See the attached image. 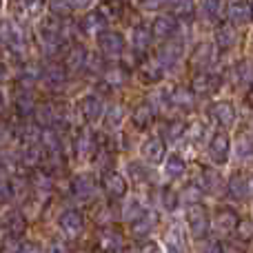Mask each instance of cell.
Listing matches in <instances>:
<instances>
[{"label":"cell","instance_id":"obj_1","mask_svg":"<svg viewBox=\"0 0 253 253\" xmlns=\"http://www.w3.org/2000/svg\"><path fill=\"white\" fill-rule=\"evenodd\" d=\"M38 40H40V49L44 56H56L58 51H62L65 44V36H62V27L58 25V20L53 16L44 18L38 27Z\"/></svg>","mask_w":253,"mask_h":253},{"label":"cell","instance_id":"obj_2","mask_svg":"<svg viewBox=\"0 0 253 253\" xmlns=\"http://www.w3.org/2000/svg\"><path fill=\"white\" fill-rule=\"evenodd\" d=\"M187 224H189V231H191L193 238L202 240V238L209 233V227H211V220H209V211L196 202V205H189L187 209Z\"/></svg>","mask_w":253,"mask_h":253},{"label":"cell","instance_id":"obj_3","mask_svg":"<svg viewBox=\"0 0 253 253\" xmlns=\"http://www.w3.org/2000/svg\"><path fill=\"white\" fill-rule=\"evenodd\" d=\"M207 153H209L213 165H227L229 162V156H231V140H229V133H224V129L213 133V138L209 140V147H207Z\"/></svg>","mask_w":253,"mask_h":253},{"label":"cell","instance_id":"obj_4","mask_svg":"<svg viewBox=\"0 0 253 253\" xmlns=\"http://www.w3.org/2000/svg\"><path fill=\"white\" fill-rule=\"evenodd\" d=\"M125 36L120 31H100L98 34V49L102 51V56L107 58H120L125 53Z\"/></svg>","mask_w":253,"mask_h":253},{"label":"cell","instance_id":"obj_5","mask_svg":"<svg viewBox=\"0 0 253 253\" xmlns=\"http://www.w3.org/2000/svg\"><path fill=\"white\" fill-rule=\"evenodd\" d=\"M58 229H60L67 238L80 236L84 229V215L80 213L78 209H65L58 215Z\"/></svg>","mask_w":253,"mask_h":253},{"label":"cell","instance_id":"obj_6","mask_svg":"<svg viewBox=\"0 0 253 253\" xmlns=\"http://www.w3.org/2000/svg\"><path fill=\"white\" fill-rule=\"evenodd\" d=\"M38 80L49 89V91H60V89H65V84H67V69H65V65H56V62L47 65L42 69V74L38 76Z\"/></svg>","mask_w":253,"mask_h":253},{"label":"cell","instance_id":"obj_7","mask_svg":"<svg viewBox=\"0 0 253 253\" xmlns=\"http://www.w3.org/2000/svg\"><path fill=\"white\" fill-rule=\"evenodd\" d=\"M71 193L78 202H91L98 193L96 180L89 173H78L74 180H71Z\"/></svg>","mask_w":253,"mask_h":253},{"label":"cell","instance_id":"obj_8","mask_svg":"<svg viewBox=\"0 0 253 253\" xmlns=\"http://www.w3.org/2000/svg\"><path fill=\"white\" fill-rule=\"evenodd\" d=\"M109 25V16H107L105 9H91V11H87L83 16V20H80V31H84V34L89 36H98L100 31H105V27Z\"/></svg>","mask_w":253,"mask_h":253},{"label":"cell","instance_id":"obj_9","mask_svg":"<svg viewBox=\"0 0 253 253\" xmlns=\"http://www.w3.org/2000/svg\"><path fill=\"white\" fill-rule=\"evenodd\" d=\"M209 116L215 125H220L222 129H229L236 123V107L231 100H218L209 107Z\"/></svg>","mask_w":253,"mask_h":253},{"label":"cell","instance_id":"obj_10","mask_svg":"<svg viewBox=\"0 0 253 253\" xmlns=\"http://www.w3.org/2000/svg\"><path fill=\"white\" fill-rule=\"evenodd\" d=\"M184 56V44L180 42V40H169V42H165L160 49H158V58L156 60L160 62L162 67H165V71L169 69V67H175L180 60H182Z\"/></svg>","mask_w":253,"mask_h":253},{"label":"cell","instance_id":"obj_11","mask_svg":"<svg viewBox=\"0 0 253 253\" xmlns=\"http://www.w3.org/2000/svg\"><path fill=\"white\" fill-rule=\"evenodd\" d=\"M167 253H187V231L182 222H173L165 233Z\"/></svg>","mask_w":253,"mask_h":253},{"label":"cell","instance_id":"obj_12","mask_svg":"<svg viewBox=\"0 0 253 253\" xmlns=\"http://www.w3.org/2000/svg\"><path fill=\"white\" fill-rule=\"evenodd\" d=\"M98 151V142H96V135L91 133L89 129H83L76 133L74 138V153L78 160H89L93 153Z\"/></svg>","mask_w":253,"mask_h":253},{"label":"cell","instance_id":"obj_13","mask_svg":"<svg viewBox=\"0 0 253 253\" xmlns=\"http://www.w3.org/2000/svg\"><path fill=\"white\" fill-rule=\"evenodd\" d=\"M102 189H105V193L111 198V200H120V198H125V193H126L125 175L118 173V171L107 169L105 173H102Z\"/></svg>","mask_w":253,"mask_h":253},{"label":"cell","instance_id":"obj_14","mask_svg":"<svg viewBox=\"0 0 253 253\" xmlns=\"http://www.w3.org/2000/svg\"><path fill=\"white\" fill-rule=\"evenodd\" d=\"M165 151H167V144L160 135L147 138L142 142V147H140V153H142V158L149 162V165H160V162L165 160Z\"/></svg>","mask_w":253,"mask_h":253},{"label":"cell","instance_id":"obj_15","mask_svg":"<svg viewBox=\"0 0 253 253\" xmlns=\"http://www.w3.org/2000/svg\"><path fill=\"white\" fill-rule=\"evenodd\" d=\"M2 40H4L7 49L13 53V56H22V53H25L27 40H25V34H22L20 27L7 22V25H4V31H2Z\"/></svg>","mask_w":253,"mask_h":253},{"label":"cell","instance_id":"obj_16","mask_svg":"<svg viewBox=\"0 0 253 253\" xmlns=\"http://www.w3.org/2000/svg\"><path fill=\"white\" fill-rule=\"evenodd\" d=\"M220 87V80L215 76L207 74V71H198L191 78V93L193 96H211Z\"/></svg>","mask_w":253,"mask_h":253},{"label":"cell","instance_id":"obj_17","mask_svg":"<svg viewBox=\"0 0 253 253\" xmlns=\"http://www.w3.org/2000/svg\"><path fill=\"white\" fill-rule=\"evenodd\" d=\"M238 224H240V218H238V213L231 209V207H220V209L215 211L213 227L218 229L222 236H229V233H233L238 229Z\"/></svg>","mask_w":253,"mask_h":253},{"label":"cell","instance_id":"obj_18","mask_svg":"<svg viewBox=\"0 0 253 253\" xmlns=\"http://www.w3.org/2000/svg\"><path fill=\"white\" fill-rule=\"evenodd\" d=\"M149 29H151V36L158 40H169L171 36L178 31V20H175L173 16H156L153 18V22L149 25Z\"/></svg>","mask_w":253,"mask_h":253},{"label":"cell","instance_id":"obj_19","mask_svg":"<svg viewBox=\"0 0 253 253\" xmlns=\"http://www.w3.org/2000/svg\"><path fill=\"white\" fill-rule=\"evenodd\" d=\"M80 114H83V118L87 120V123H98V120L102 118V114H105V102H102L100 96H84L83 100H80Z\"/></svg>","mask_w":253,"mask_h":253},{"label":"cell","instance_id":"obj_20","mask_svg":"<svg viewBox=\"0 0 253 253\" xmlns=\"http://www.w3.org/2000/svg\"><path fill=\"white\" fill-rule=\"evenodd\" d=\"M227 13L231 18L233 25H249L251 18V2L249 0H233L227 7Z\"/></svg>","mask_w":253,"mask_h":253},{"label":"cell","instance_id":"obj_21","mask_svg":"<svg viewBox=\"0 0 253 253\" xmlns=\"http://www.w3.org/2000/svg\"><path fill=\"white\" fill-rule=\"evenodd\" d=\"M138 76L144 84H156L165 78V67L158 60H144L138 69Z\"/></svg>","mask_w":253,"mask_h":253},{"label":"cell","instance_id":"obj_22","mask_svg":"<svg viewBox=\"0 0 253 253\" xmlns=\"http://www.w3.org/2000/svg\"><path fill=\"white\" fill-rule=\"evenodd\" d=\"M158 224V213L156 211H144L142 215H140L135 222H131V233H133V238H147L149 233L153 231V227Z\"/></svg>","mask_w":253,"mask_h":253},{"label":"cell","instance_id":"obj_23","mask_svg":"<svg viewBox=\"0 0 253 253\" xmlns=\"http://www.w3.org/2000/svg\"><path fill=\"white\" fill-rule=\"evenodd\" d=\"M193 65L200 67V69H209L211 65L215 62V44L211 42H200L196 49H193V56H191Z\"/></svg>","mask_w":253,"mask_h":253},{"label":"cell","instance_id":"obj_24","mask_svg":"<svg viewBox=\"0 0 253 253\" xmlns=\"http://www.w3.org/2000/svg\"><path fill=\"white\" fill-rule=\"evenodd\" d=\"M87 58H89L87 49H84L83 44H74V47L67 51V56H65V69L84 71V67H87Z\"/></svg>","mask_w":253,"mask_h":253},{"label":"cell","instance_id":"obj_25","mask_svg":"<svg viewBox=\"0 0 253 253\" xmlns=\"http://www.w3.org/2000/svg\"><path fill=\"white\" fill-rule=\"evenodd\" d=\"M193 102H196V98H193L189 87H173L169 91V105L175 107V109L189 111V109H193Z\"/></svg>","mask_w":253,"mask_h":253},{"label":"cell","instance_id":"obj_26","mask_svg":"<svg viewBox=\"0 0 253 253\" xmlns=\"http://www.w3.org/2000/svg\"><path fill=\"white\" fill-rule=\"evenodd\" d=\"M156 114H158V111L153 109L151 102L144 100V102H140V105L133 109V114H131V120H133V125L138 126V129H147V126L153 123Z\"/></svg>","mask_w":253,"mask_h":253},{"label":"cell","instance_id":"obj_27","mask_svg":"<svg viewBox=\"0 0 253 253\" xmlns=\"http://www.w3.org/2000/svg\"><path fill=\"white\" fill-rule=\"evenodd\" d=\"M98 245H100L105 251H109V253H118V251H123L125 240H123V236H120L116 229H102L100 236H98Z\"/></svg>","mask_w":253,"mask_h":253},{"label":"cell","instance_id":"obj_28","mask_svg":"<svg viewBox=\"0 0 253 253\" xmlns=\"http://www.w3.org/2000/svg\"><path fill=\"white\" fill-rule=\"evenodd\" d=\"M151 40H153V36H151L149 25L140 22V25L133 27V31H131V44H133L135 51H147L149 44H151Z\"/></svg>","mask_w":253,"mask_h":253},{"label":"cell","instance_id":"obj_29","mask_svg":"<svg viewBox=\"0 0 253 253\" xmlns=\"http://www.w3.org/2000/svg\"><path fill=\"white\" fill-rule=\"evenodd\" d=\"M227 193L233 200H247L249 198V189H247V175L233 173L227 182Z\"/></svg>","mask_w":253,"mask_h":253},{"label":"cell","instance_id":"obj_30","mask_svg":"<svg viewBox=\"0 0 253 253\" xmlns=\"http://www.w3.org/2000/svg\"><path fill=\"white\" fill-rule=\"evenodd\" d=\"M227 13V2L224 0H202V16L209 22H220Z\"/></svg>","mask_w":253,"mask_h":253},{"label":"cell","instance_id":"obj_31","mask_svg":"<svg viewBox=\"0 0 253 253\" xmlns=\"http://www.w3.org/2000/svg\"><path fill=\"white\" fill-rule=\"evenodd\" d=\"M200 189H202V193H218L220 189H222V175L218 173L215 169H202V173H200Z\"/></svg>","mask_w":253,"mask_h":253},{"label":"cell","instance_id":"obj_32","mask_svg":"<svg viewBox=\"0 0 253 253\" xmlns=\"http://www.w3.org/2000/svg\"><path fill=\"white\" fill-rule=\"evenodd\" d=\"M236 42H238V31H236V27H231V25H220L218 29H215V44H218V49H231V47H236Z\"/></svg>","mask_w":253,"mask_h":253},{"label":"cell","instance_id":"obj_33","mask_svg":"<svg viewBox=\"0 0 253 253\" xmlns=\"http://www.w3.org/2000/svg\"><path fill=\"white\" fill-rule=\"evenodd\" d=\"M171 16L175 20H191L196 16V2L193 0H171Z\"/></svg>","mask_w":253,"mask_h":253},{"label":"cell","instance_id":"obj_34","mask_svg":"<svg viewBox=\"0 0 253 253\" xmlns=\"http://www.w3.org/2000/svg\"><path fill=\"white\" fill-rule=\"evenodd\" d=\"M34 116H36V125L47 126V129L58 123V109L51 105V102L36 107V109H34Z\"/></svg>","mask_w":253,"mask_h":253},{"label":"cell","instance_id":"obj_35","mask_svg":"<svg viewBox=\"0 0 253 253\" xmlns=\"http://www.w3.org/2000/svg\"><path fill=\"white\" fill-rule=\"evenodd\" d=\"M42 156H44V151L38 142V144H25V149L20 151L18 158H20V162L27 167H38L40 160H42Z\"/></svg>","mask_w":253,"mask_h":253},{"label":"cell","instance_id":"obj_36","mask_svg":"<svg viewBox=\"0 0 253 253\" xmlns=\"http://www.w3.org/2000/svg\"><path fill=\"white\" fill-rule=\"evenodd\" d=\"M184 125L182 120H171V123H167L165 126H162V135L160 138L165 140V142H169V144H173V142H178L180 138L184 135Z\"/></svg>","mask_w":253,"mask_h":253},{"label":"cell","instance_id":"obj_37","mask_svg":"<svg viewBox=\"0 0 253 253\" xmlns=\"http://www.w3.org/2000/svg\"><path fill=\"white\" fill-rule=\"evenodd\" d=\"M144 211H147V209H144V205L138 200V198H129V200L123 205V220L131 224V222H135V220H138Z\"/></svg>","mask_w":253,"mask_h":253},{"label":"cell","instance_id":"obj_38","mask_svg":"<svg viewBox=\"0 0 253 253\" xmlns=\"http://www.w3.org/2000/svg\"><path fill=\"white\" fill-rule=\"evenodd\" d=\"M102 118H105V126L109 131H116L120 125H123L125 120V107L123 105H111L109 109L102 114Z\"/></svg>","mask_w":253,"mask_h":253},{"label":"cell","instance_id":"obj_39","mask_svg":"<svg viewBox=\"0 0 253 253\" xmlns=\"http://www.w3.org/2000/svg\"><path fill=\"white\" fill-rule=\"evenodd\" d=\"M184 171H187V165H184V160L180 156H171L167 158V165H165V175L169 180H180L184 175Z\"/></svg>","mask_w":253,"mask_h":253},{"label":"cell","instance_id":"obj_40","mask_svg":"<svg viewBox=\"0 0 253 253\" xmlns=\"http://www.w3.org/2000/svg\"><path fill=\"white\" fill-rule=\"evenodd\" d=\"M16 109H18V114H20L22 118H27V116L34 114L36 100H34V96L29 93V89H22V91L18 93V98H16Z\"/></svg>","mask_w":253,"mask_h":253},{"label":"cell","instance_id":"obj_41","mask_svg":"<svg viewBox=\"0 0 253 253\" xmlns=\"http://www.w3.org/2000/svg\"><path fill=\"white\" fill-rule=\"evenodd\" d=\"M4 229H7L13 238L20 236V233L25 231V215H22L20 211H9L7 218H4Z\"/></svg>","mask_w":253,"mask_h":253},{"label":"cell","instance_id":"obj_42","mask_svg":"<svg viewBox=\"0 0 253 253\" xmlns=\"http://www.w3.org/2000/svg\"><path fill=\"white\" fill-rule=\"evenodd\" d=\"M125 80H126L125 67H111V69H107L105 80H102V83H105L107 87H123Z\"/></svg>","mask_w":253,"mask_h":253},{"label":"cell","instance_id":"obj_43","mask_svg":"<svg viewBox=\"0 0 253 253\" xmlns=\"http://www.w3.org/2000/svg\"><path fill=\"white\" fill-rule=\"evenodd\" d=\"M205 133H207V125L202 123V120H193L191 125L184 126V135H187L191 142H202L205 140Z\"/></svg>","mask_w":253,"mask_h":253},{"label":"cell","instance_id":"obj_44","mask_svg":"<svg viewBox=\"0 0 253 253\" xmlns=\"http://www.w3.org/2000/svg\"><path fill=\"white\" fill-rule=\"evenodd\" d=\"M126 173H129V178L133 180L135 184H142L149 180V169L142 167L140 162H129V165H126Z\"/></svg>","mask_w":253,"mask_h":253},{"label":"cell","instance_id":"obj_45","mask_svg":"<svg viewBox=\"0 0 253 253\" xmlns=\"http://www.w3.org/2000/svg\"><path fill=\"white\" fill-rule=\"evenodd\" d=\"M160 202H162L165 209L175 211L178 209V205H180V193L175 191V189H171V187H165L162 189V193H160Z\"/></svg>","mask_w":253,"mask_h":253},{"label":"cell","instance_id":"obj_46","mask_svg":"<svg viewBox=\"0 0 253 253\" xmlns=\"http://www.w3.org/2000/svg\"><path fill=\"white\" fill-rule=\"evenodd\" d=\"M31 184H34V189L38 193H49L51 191V187H53L51 178H49L47 173H42V171H36L34 178H31Z\"/></svg>","mask_w":253,"mask_h":253},{"label":"cell","instance_id":"obj_47","mask_svg":"<svg viewBox=\"0 0 253 253\" xmlns=\"http://www.w3.org/2000/svg\"><path fill=\"white\" fill-rule=\"evenodd\" d=\"M236 156H238V160H242V162H247V160H251L253 158V140L251 138H240V142H238V147H236Z\"/></svg>","mask_w":253,"mask_h":253},{"label":"cell","instance_id":"obj_48","mask_svg":"<svg viewBox=\"0 0 253 253\" xmlns=\"http://www.w3.org/2000/svg\"><path fill=\"white\" fill-rule=\"evenodd\" d=\"M49 9H51L53 18H62L71 13V0H49Z\"/></svg>","mask_w":253,"mask_h":253},{"label":"cell","instance_id":"obj_49","mask_svg":"<svg viewBox=\"0 0 253 253\" xmlns=\"http://www.w3.org/2000/svg\"><path fill=\"white\" fill-rule=\"evenodd\" d=\"M187 202V205H196V202L202 200V189L198 184H189L182 193H180V202Z\"/></svg>","mask_w":253,"mask_h":253},{"label":"cell","instance_id":"obj_50","mask_svg":"<svg viewBox=\"0 0 253 253\" xmlns=\"http://www.w3.org/2000/svg\"><path fill=\"white\" fill-rule=\"evenodd\" d=\"M20 162L16 151L11 149H0V169H13V167Z\"/></svg>","mask_w":253,"mask_h":253},{"label":"cell","instance_id":"obj_51","mask_svg":"<svg viewBox=\"0 0 253 253\" xmlns=\"http://www.w3.org/2000/svg\"><path fill=\"white\" fill-rule=\"evenodd\" d=\"M171 0H140V7L147 11H160V9L169 7Z\"/></svg>","mask_w":253,"mask_h":253},{"label":"cell","instance_id":"obj_52","mask_svg":"<svg viewBox=\"0 0 253 253\" xmlns=\"http://www.w3.org/2000/svg\"><path fill=\"white\" fill-rule=\"evenodd\" d=\"M13 198V184L7 180H0V202H9Z\"/></svg>","mask_w":253,"mask_h":253},{"label":"cell","instance_id":"obj_53","mask_svg":"<svg viewBox=\"0 0 253 253\" xmlns=\"http://www.w3.org/2000/svg\"><path fill=\"white\" fill-rule=\"evenodd\" d=\"M140 253H162V247L153 240H147L140 245Z\"/></svg>","mask_w":253,"mask_h":253},{"label":"cell","instance_id":"obj_54","mask_svg":"<svg viewBox=\"0 0 253 253\" xmlns=\"http://www.w3.org/2000/svg\"><path fill=\"white\" fill-rule=\"evenodd\" d=\"M16 253H40V247L36 242H22L16 249Z\"/></svg>","mask_w":253,"mask_h":253},{"label":"cell","instance_id":"obj_55","mask_svg":"<svg viewBox=\"0 0 253 253\" xmlns=\"http://www.w3.org/2000/svg\"><path fill=\"white\" fill-rule=\"evenodd\" d=\"M93 4V0H71V7L74 9H89Z\"/></svg>","mask_w":253,"mask_h":253},{"label":"cell","instance_id":"obj_56","mask_svg":"<svg viewBox=\"0 0 253 253\" xmlns=\"http://www.w3.org/2000/svg\"><path fill=\"white\" fill-rule=\"evenodd\" d=\"M47 253H69L65 249V245H60V242H51L49 245V249H47Z\"/></svg>","mask_w":253,"mask_h":253},{"label":"cell","instance_id":"obj_57","mask_svg":"<svg viewBox=\"0 0 253 253\" xmlns=\"http://www.w3.org/2000/svg\"><path fill=\"white\" fill-rule=\"evenodd\" d=\"M7 76H9L7 67H4V62H0V83H2V80H7Z\"/></svg>","mask_w":253,"mask_h":253},{"label":"cell","instance_id":"obj_58","mask_svg":"<svg viewBox=\"0 0 253 253\" xmlns=\"http://www.w3.org/2000/svg\"><path fill=\"white\" fill-rule=\"evenodd\" d=\"M247 189H249V198H253V173L247 175Z\"/></svg>","mask_w":253,"mask_h":253},{"label":"cell","instance_id":"obj_59","mask_svg":"<svg viewBox=\"0 0 253 253\" xmlns=\"http://www.w3.org/2000/svg\"><path fill=\"white\" fill-rule=\"evenodd\" d=\"M4 107H7V100H4V93L0 91V114L4 111Z\"/></svg>","mask_w":253,"mask_h":253},{"label":"cell","instance_id":"obj_60","mask_svg":"<svg viewBox=\"0 0 253 253\" xmlns=\"http://www.w3.org/2000/svg\"><path fill=\"white\" fill-rule=\"evenodd\" d=\"M251 18H253V2H251Z\"/></svg>","mask_w":253,"mask_h":253},{"label":"cell","instance_id":"obj_61","mask_svg":"<svg viewBox=\"0 0 253 253\" xmlns=\"http://www.w3.org/2000/svg\"><path fill=\"white\" fill-rule=\"evenodd\" d=\"M0 180H2V178H0Z\"/></svg>","mask_w":253,"mask_h":253}]
</instances>
